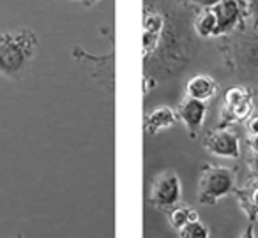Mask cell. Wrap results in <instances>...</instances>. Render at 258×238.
I'll return each mask as SVG.
<instances>
[{
  "label": "cell",
  "instance_id": "7",
  "mask_svg": "<svg viewBox=\"0 0 258 238\" xmlns=\"http://www.w3.org/2000/svg\"><path fill=\"white\" fill-rule=\"evenodd\" d=\"M216 18H218V29L216 37L230 36L235 30H240L246 22V13H244L242 0H221L216 6H212Z\"/></svg>",
  "mask_w": 258,
  "mask_h": 238
},
{
  "label": "cell",
  "instance_id": "19",
  "mask_svg": "<svg viewBox=\"0 0 258 238\" xmlns=\"http://www.w3.org/2000/svg\"><path fill=\"white\" fill-rule=\"evenodd\" d=\"M249 166H251V173H253V178L258 182V153H254V155H253Z\"/></svg>",
  "mask_w": 258,
  "mask_h": 238
},
{
  "label": "cell",
  "instance_id": "10",
  "mask_svg": "<svg viewBox=\"0 0 258 238\" xmlns=\"http://www.w3.org/2000/svg\"><path fill=\"white\" fill-rule=\"evenodd\" d=\"M218 90H219V87L214 78H211V76H207V74H197L187 82L186 97L202 101V103H209V101L216 97Z\"/></svg>",
  "mask_w": 258,
  "mask_h": 238
},
{
  "label": "cell",
  "instance_id": "1",
  "mask_svg": "<svg viewBox=\"0 0 258 238\" xmlns=\"http://www.w3.org/2000/svg\"><path fill=\"white\" fill-rule=\"evenodd\" d=\"M191 8L186 0H145L142 55L145 65L175 74L197 53Z\"/></svg>",
  "mask_w": 258,
  "mask_h": 238
},
{
  "label": "cell",
  "instance_id": "8",
  "mask_svg": "<svg viewBox=\"0 0 258 238\" xmlns=\"http://www.w3.org/2000/svg\"><path fill=\"white\" fill-rule=\"evenodd\" d=\"M204 146L209 153L225 159H237L240 155L239 136L230 129H216L204 138Z\"/></svg>",
  "mask_w": 258,
  "mask_h": 238
},
{
  "label": "cell",
  "instance_id": "18",
  "mask_svg": "<svg viewBox=\"0 0 258 238\" xmlns=\"http://www.w3.org/2000/svg\"><path fill=\"white\" fill-rule=\"evenodd\" d=\"M191 2L195 6H200V8H212V6H216L221 0H191Z\"/></svg>",
  "mask_w": 258,
  "mask_h": 238
},
{
  "label": "cell",
  "instance_id": "13",
  "mask_svg": "<svg viewBox=\"0 0 258 238\" xmlns=\"http://www.w3.org/2000/svg\"><path fill=\"white\" fill-rule=\"evenodd\" d=\"M237 196H239V203L242 206L244 213L249 217L251 222L258 219V184L253 185V187L242 189V191L237 192Z\"/></svg>",
  "mask_w": 258,
  "mask_h": 238
},
{
  "label": "cell",
  "instance_id": "21",
  "mask_svg": "<svg viewBox=\"0 0 258 238\" xmlns=\"http://www.w3.org/2000/svg\"><path fill=\"white\" fill-rule=\"evenodd\" d=\"M249 146H251V150H253V153H258V134L256 136H251Z\"/></svg>",
  "mask_w": 258,
  "mask_h": 238
},
{
  "label": "cell",
  "instance_id": "2",
  "mask_svg": "<svg viewBox=\"0 0 258 238\" xmlns=\"http://www.w3.org/2000/svg\"><path fill=\"white\" fill-rule=\"evenodd\" d=\"M37 43L39 41L32 29L0 34V76L20 80L36 57Z\"/></svg>",
  "mask_w": 258,
  "mask_h": 238
},
{
  "label": "cell",
  "instance_id": "6",
  "mask_svg": "<svg viewBox=\"0 0 258 238\" xmlns=\"http://www.w3.org/2000/svg\"><path fill=\"white\" fill-rule=\"evenodd\" d=\"M182 198V187L177 173L173 171H163L152 182L151 189V203L156 208L163 212H170L180 203Z\"/></svg>",
  "mask_w": 258,
  "mask_h": 238
},
{
  "label": "cell",
  "instance_id": "17",
  "mask_svg": "<svg viewBox=\"0 0 258 238\" xmlns=\"http://www.w3.org/2000/svg\"><path fill=\"white\" fill-rule=\"evenodd\" d=\"M247 132H249V136L258 134V115L249 118V122H247Z\"/></svg>",
  "mask_w": 258,
  "mask_h": 238
},
{
  "label": "cell",
  "instance_id": "15",
  "mask_svg": "<svg viewBox=\"0 0 258 238\" xmlns=\"http://www.w3.org/2000/svg\"><path fill=\"white\" fill-rule=\"evenodd\" d=\"M179 238H211V231L200 219H197L179 231Z\"/></svg>",
  "mask_w": 258,
  "mask_h": 238
},
{
  "label": "cell",
  "instance_id": "23",
  "mask_svg": "<svg viewBox=\"0 0 258 238\" xmlns=\"http://www.w3.org/2000/svg\"><path fill=\"white\" fill-rule=\"evenodd\" d=\"M83 2H85V4H87V2H89V0H83Z\"/></svg>",
  "mask_w": 258,
  "mask_h": 238
},
{
  "label": "cell",
  "instance_id": "20",
  "mask_svg": "<svg viewBox=\"0 0 258 238\" xmlns=\"http://www.w3.org/2000/svg\"><path fill=\"white\" fill-rule=\"evenodd\" d=\"M240 238H254V229H253V226H247L246 229L242 231V234H240Z\"/></svg>",
  "mask_w": 258,
  "mask_h": 238
},
{
  "label": "cell",
  "instance_id": "12",
  "mask_svg": "<svg viewBox=\"0 0 258 238\" xmlns=\"http://www.w3.org/2000/svg\"><path fill=\"white\" fill-rule=\"evenodd\" d=\"M193 29L197 36L204 37H216V29H218V18L211 8H204V11L198 13L193 20Z\"/></svg>",
  "mask_w": 258,
  "mask_h": 238
},
{
  "label": "cell",
  "instance_id": "4",
  "mask_svg": "<svg viewBox=\"0 0 258 238\" xmlns=\"http://www.w3.org/2000/svg\"><path fill=\"white\" fill-rule=\"evenodd\" d=\"M235 189V173L232 168L205 166L198 182V199L204 205H216Z\"/></svg>",
  "mask_w": 258,
  "mask_h": 238
},
{
  "label": "cell",
  "instance_id": "9",
  "mask_svg": "<svg viewBox=\"0 0 258 238\" xmlns=\"http://www.w3.org/2000/svg\"><path fill=\"white\" fill-rule=\"evenodd\" d=\"M177 117L182 120L191 136H197V132L204 125L205 117H207V103L186 97L177 108Z\"/></svg>",
  "mask_w": 258,
  "mask_h": 238
},
{
  "label": "cell",
  "instance_id": "3",
  "mask_svg": "<svg viewBox=\"0 0 258 238\" xmlns=\"http://www.w3.org/2000/svg\"><path fill=\"white\" fill-rule=\"evenodd\" d=\"M226 62L235 69L239 74L256 76L258 74V32L256 30H244L230 34L226 41Z\"/></svg>",
  "mask_w": 258,
  "mask_h": 238
},
{
  "label": "cell",
  "instance_id": "11",
  "mask_svg": "<svg viewBox=\"0 0 258 238\" xmlns=\"http://www.w3.org/2000/svg\"><path fill=\"white\" fill-rule=\"evenodd\" d=\"M177 118L179 117L175 110H172L170 106H159L145 117L144 129L149 134H158V132L173 127L177 124Z\"/></svg>",
  "mask_w": 258,
  "mask_h": 238
},
{
  "label": "cell",
  "instance_id": "22",
  "mask_svg": "<svg viewBox=\"0 0 258 238\" xmlns=\"http://www.w3.org/2000/svg\"><path fill=\"white\" fill-rule=\"evenodd\" d=\"M96 2H99V0H89V2H87V8H90V6H94V4H96Z\"/></svg>",
  "mask_w": 258,
  "mask_h": 238
},
{
  "label": "cell",
  "instance_id": "24",
  "mask_svg": "<svg viewBox=\"0 0 258 238\" xmlns=\"http://www.w3.org/2000/svg\"><path fill=\"white\" fill-rule=\"evenodd\" d=\"M16 238H23V236H16Z\"/></svg>",
  "mask_w": 258,
  "mask_h": 238
},
{
  "label": "cell",
  "instance_id": "16",
  "mask_svg": "<svg viewBox=\"0 0 258 238\" xmlns=\"http://www.w3.org/2000/svg\"><path fill=\"white\" fill-rule=\"evenodd\" d=\"M242 2H244L246 20H249L251 27L256 30L258 29V0H242Z\"/></svg>",
  "mask_w": 258,
  "mask_h": 238
},
{
  "label": "cell",
  "instance_id": "5",
  "mask_svg": "<svg viewBox=\"0 0 258 238\" xmlns=\"http://www.w3.org/2000/svg\"><path fill=\"white\" fill-rule=\"evenodd\" d=\"M253 113V94L246 87H233L225 94L221 117H219V129H226L232 124L242 122Z\"/></svg>",
  "mask_w": 258,
  "mask_h": 238
},
{
  "label": "cell",
  "instance_id": "14",
  "mask_svg": "<svg viewBox=\"0 0 258 238\" xmlns=\"http://www.w3.org/2000/svg\"><path fill=\"white\" fill-rule=\"evenodd\" d=\"M168 219H170V224H172L177 231H180L184 226H187L189 222L197 220L198 213L195 212V208H191V206H179L177 205L175 208L170 210Z\"/></svg>",
  "mask_w": 258,
  "mask_h": 238
}]
</instances>
